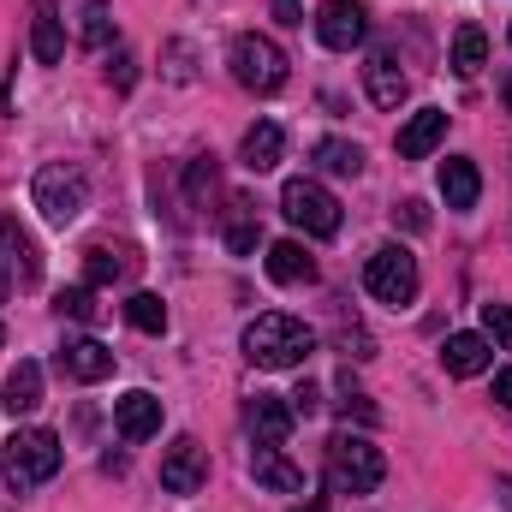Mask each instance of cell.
Masks as SVG:
<instances>
[{
    "label": "cell",
    "mask_w": 512,
    "mask_h": 512,
    "mask_svg": "<svg viewBox=\"0 0 512 512\" xmlns=\"http://www.w3.org/2000/svg\"><path fill=\"white\" fill-rule=\"evenodd\" d=\"M185 185H191V197L215 191V155H197V161H191V173H185Z\"/></svg>",
    "instance_id": "cell-31"
},
{
    "label": "cell",
    "mask_w": 512,
    "mask_h": 512,
    "mask_svg": "<svg viewBox=\"0 0 512 512\" xmlns=\"http://www.w3.org/2000/svg\"><path fill=\"white\" fill-rule=\"evenodd\" d=\"M131 78H137V72H131V54H120V60H114V84L131 90Z\"/></svg>",
    "instance_id": "cell-37"
},
{
    "label": "cell",
    "mask_w": 512,
    "mask_h": 512,
    "mask_svg": "<svg viewBox=\"0 0 512 512\" xmlns=\"http://www.w3.org/2000/svg\"><path fill=\"white\" fill-rule=\"evenodd\" d=\"M114 423H120V435H126L131 447H137V441H155V435H161V399L143 393V387H131V393L114 399Z\"/></svg>",
    "instance_id": "cell-11"
},
{
    "label": "cell",
    "mask_w": 512,
    "mask_h": 512,
    "mask_svg": "<svg viewBox=\"0 0 512 512\" xmlns=\"http://www.w3.org/2000/svg\"><path fill=\"white\" fill-rule=\"evenodd\" d=\"M36 280H42V256H36V245L18 233L12 215H0V298H12L18 286H36Z\"/></svg>",
    "instance_id": "cell-8"
},
{
    "label": "cell",
    "mask_w": 512,
    "mask_h": 512,
    "mask_svg": "<svg viewBox=\"0 0 512 512\" xmlns=\"http://www.w3.org/2000/svg\"><path fill=\"white\" fill-rule=\"evenodd\" d=\"M483 66H489V36H483L477 24H465V30L453 36V72H459V78H477Z\"/></svg>",
    "instance_id": "cell-26"
},
{
    "label": "cell",
    "mask_w": 512,
    "mask_h": 512,
    "mask_svg": "<svg viewBox=\"0 0 512 512\" xmlns=\"http://www.w3.org/2000/svg\"><path fill=\"white\" fill-rule=\"evenodd\" d=\"M298 512H328V507H322V501H304V507H298Z\"/></svg>",
    "instance_id": "cell-40"
},
{
    "label": "cell",
    "mask_w": 512,
    "mask_h": 512,
    "mask_svg": "<svg viewBox=\"0 0 512 512\" xmlns=\"http://www.w3.org/2000/svg\"><path fill=\"white\" fill-rule=\"evenodd\" d=\"M256 239H262L256 203H251V197H227V251H233V256H251Z\"/></svg>",
    "instance_id": "cell-23"
},
{
    "label": "cell",
    "mask_w": 512,
    "mask_h": 512,
    "mask_svg": "<svg viewBox=\"0 0 512 512\" xmlns=\"http://www.w3.org/2000/svg\"><path fill=\"white\" fill-rule=\"evenodd\" d=\"M441 137H447V114H441V108L411 114V120L399 126V161H423V155H435Z\"/></svg>",
    "instance_id": "cell-17"
},
{
    "label": "cell",
    "mask_w": 512,
    "mask_h": 512,
    "mask_svg": "<svg viewBox=\"0 0 512 512\" xmlns=\"http://www.w3.org/2000/svg\"><path fill=\"white\" fill-rule=\"evenodd\" d=\"M399 221H405L411 233H423V227H429V209H423V203H399Z\"/></svg>",
    "instance_id": "cell-35"
},
{
    "label": "cell",
    "mask_w": 512,
    "mask_h": 512,
    "mask_svg": "<svg viewBox=\"0 0 512 512\" xmlns=\"http://www.w3.org/2000/svg\"><path fill=\"white\" fill-rule=\"evenodd\" d=\"M280 215H286L298 233H310V239H334V233H340V203H334V191L316 185V179H286V185H280Z\"/></svg>",
    "instance_id": "cell-5"
},
{
    "label": "cell",
    "mask_w": 512,
    "mask_h": 512,
    "mask_svg": "<svg viewBox=\"0 0 512 512\" xmlns=\"http://www.w3.org/2000/svg\"><path fill=\"white\" fill-rule=\"evenodd\" d=\"M340 411H346V423H352V417H358V423H376V417H382L364 393H346V399H340Z\"/></svg>",
    "instance_id": "cell-32"
},
{
    "label": "cell",
    "mask_w": 512,
    "mask_h": 512,
    "mask_svg": "<svg viewBox=\"0 0 512 512\" xmlns=\"http://www.w3.org/2000/svg\"><path fill=\"white\" fill-rule=\"evenodd\" d=\"M126 274V256H114V251H84V286L96 292V286H114Z\"/></svg>",
    "instance_id": "cell-28"
},
{
    "label": "cell",
    "mask_w": 512,
    "mask_h": 512,
    "mask_svg": "<svg viewBox=\"0 0 512 512\" xmlns=\"http://www.w3.org/2000/svg\"><path fill=\"white\" fill-rule=\"evenodd\" d=\"M382 477H387V459L370 435H352V429H346V435L328 441V483H334L340 495H370Z\"/></svg>",
    "instance_id": "cell-2"
},
{
    "label": "cell",
    "mask_w": 512,
    "mask_h": 512,
    "mask_svg": "<svg viewBox=\"0 0 512 512\" xmlns=\"http://www.w3.org/2000/svg\"><path fill=\"white\" fill-rule=\"evenodd\" d=\"M441 364H447V376L471 382V376L495 370V340H489V334H453V340L441 346Z\"/></svg>",
    "instance_id": "cell-12"
},
{
    "label": "cell",
    "mask_w": 512,
    "mask_h": 512,
    "mask_svg": "<svg viewBox=\"0 0 512 512\" xmlns=\"http://www.w3.org/2000/svg\"><path fill=\"white\" fill-rule=\"evenodd\" d=\"M245 417H251V435H256V441H268V447H280V441L292 435V417H298V411H292V405H286L280 393H256V399H251V411H245Z\"/></svg>",
    "instance_id": "cell-19"
},
{
    "label": "cell",
    "mask_w": 512,
    "mask_h": 512,
    "mask_svg": "<svg viewBox=\"0 0 512 512\" xmlns=\"http://www.w3.org/2000/svg\"><path fill=\"white\" fill-rule=\"evenodd\" d=\"M507 42H512V30H507Z\"/></svg>",
    "instance_id": "cell-42"
},
{
    "label": "cell",
    "mask_w": 512,
    "mask_h": 512,
    "mask_svg": "<svg viewBox=\"0 0 512 512\" xmlns=\"http://www.w3.org/2000/svg\"><path fill=\"white\" fill-rule=\"evenodd\" d=\"M60 459L66 453H60V435L54 429H12V441H6V483H12V495L48 483L60 471Z\"/></svg>",
    "instance_id": "cell-3"
},
{
    "label": "cell",
    "mask_w": 512,
    "mask_h": 512,
    "mask_svg": "<svg viewBox=\"0 0 512 512\" xmlns=\"http://www.w3.org/2000/svg\"><path fill=\"white\" fill-rule=\"evenodd\" d=\"M251 477L262 489H274V495H304V471H298L280 447H268V441L251 447Z\"/></svg>",
    "instance_id": "cell-14"
},
{
    "label": "cell",
    "mask_w": 512,
    "mask_h": 512,
    "mask_svg": "<svg viewBox=\"0 0 512 512\" xmlns=\"http://www.w3.org/2000/svg\"><path fill=\"white\" fill-rule=\"evenodd\" d=\"M495 489H501V507L512 512V477H501V483H495Z\"/></svg>",
    "instance_id": "cell-38"
},
{
    "label": "cell",
    "mask_w": 512,
    "mask_h": 512,
    "mask_svg": "<svg viewBox=\"0 0 512 512\" xmlns=\"http://www.w3.org/2000/svg\"><path fill=\"white\" fill-rule=\"evenodd\" d=\"M441 197H447V209H477V197H483V173H477V161L447 155V161H441Z\"/></svg>",
    "instance_id": "cell-18"
},
{
    "label": "cell",
    "mask_w": 512,
    "mask_h": 512,
    "mask_svg": "<svg viewBox=\"0 0 512 512\" xmlns=\"http://www.w3.org/2000/svg\"><path fill=\"white\" fill-rule=\"evenodd\" d=\"M483 334H489L501 352H512V304H483Z\"/></svg>",
    "instance_id": "cell-29"
},
{
    "label": "cell",
    "mask_w": 512,
    "mask_h": 512,
    "mask_svg": "<svg viewBox=\"0 0 512 512\" xmlns=\"http://www.w3.org/2000/svg\"><path fill=\"white\" fill-rule=\"evenodd\" d=\"M364 90H370L376 108H399V102H405L411 84H405V72H399V60H393L387 48H376V54L364 60Z\"/></svg>",
    "instance_id": "cell-15"
},
{
    "label": "cell",
    "mask_w": 512,
    "mask_h": 512,
    "mask_svg": "<svg viewBox=\"0 0 512 512\" xmlns=\"http://www.w3.org/2000/svg\"><path fill=\"white\" fill-rule=\"evenodd\" d=\"M495 405H512V370H495Z\"/></svg>",
    "instance_id": "cell-36"
},
{
    "label": "cell",
    "mask_w": 512,
    "mask_h": 512,
    "mask_svg": "<svg viewBox=\"0 0 512 512\" xmlns=\"http://www.w3.org/2000/svg\"><path fill=\"white\" fill-rule=\"evenodd\" d=\"M316 405H322V387H316V382H304L298 393H292V411H304V417H310Z\"/></svg>",
    "instance_id": "cell-34"
},
{
    "label": "cell",
    "mask_w": 512,
    "mask_h": 512,
    "mask_svg": "<svg viewBox=\"0 0 512 512\" xmlns=\"http://www.w3.org/2000/svg\"><path fill=\"white\" fill-rule=\"evenodd\" d=\"M501 96H507V108H512V72H507V78H501Z\"/></svg>",
    "instance_id": "cell-39"
},
{
    "label": "cell",
    "mask_w": 512,
    "mask_h": 512,
    "mask_svg": "<svg viewBox=\"0 0 512 512\" xmlns=\"http://www.w3.org/2000/svg\"><path fill=\"white\" fill-rule=\"evenodd\" d=\"M227 66H233V78H239L245 90H256V96H274V90L286 84V54H280L268 36H256V30L233 36V48H227Z\"/></svg>",
    "instance_id": "cell-6"
},
{
    "label": "cell",
    "mask_w": 512,
    "mask_h": 512,
    "mask_svg": "<svg viewBox=\"0 0 512 512\" xmlns=\"http://www.w3.org/2000/svg\"><path fill=\"white\" fill-rule=\"evenodd\" d=\"M209 483V453L191 441V435H179L167 453H161V489L167 495H197Z\"/></svg>",
    "instance_id": "cell-9"
},
{
    "label": "cell",
    "mask_w": 512,
    "mask_h": 512,
    "mask_svg": "<svg viewBox=\"0 0 512 512\" xmlns=\"http://www.w3.org/2000/svg\"><path fill=\"white\" fill-rule=\"evenodd\" d=\"M0 405H6L12 417H30V411L42 405V364H30V358H24V364L6 376V399H0Z\"/></svg>",
    "instance_id": "cell-25"
},
{
    "label": "cell",
    "mask_w": 512,
    "mask_h": 512,
    "mask_svg": "<svg viewBox=\"0 0 512 512\" xmlns=\"http://www.w3.org/2000/svg\"><path fill=\"white\" fill-rule=\"evenodd\" d=\"M364 30H370V18H364L358 0H328V6L316 12V36H322V48H334V54H352V48L364 42Z\"/></svg>",
    "instance_id": "cell-10"
},
{
    "label": "cell",
    "mask_w": 512,
    "mask_h": 512,
    "mask_svg": "<svg viewBox=\"0 0 512 512\" xmlns=\"http://www.w3.org/2000/svg\"><path fill=\"white\" fill-rule=\"evenodd\" d=\"M0 340H6V322H0Z\"/></svg>",
    "instance_id": "cell-41"
},
{
    "label": "cell",
    "mask_w": 512,
    "mask_h": 512,
    "mask_svg": "<svg viewBox=\"0 0 512 512\" xmlns=\"http://www.w3.org/2000/svg\"><path fill=\"white\" fill-rule=\"evenodd\" d=\"M280 149H286V137H280L274 120H256V126L245 131V143H239V155H245V167H251V173L280 167Z\"/></svg>",
    "instance_id": "cell-22"
},
{
    "label": "cell",
    "mask_w": 512,
    "mask_h": 512,
    "mask_svg": "<svg viewBox=\"0 0 512 512\" xmlns=\"http://www.w3.org/2000/svg\"><path fill=\"white\" fill-rule=\"evenodd\" d=\"M310 161H316L322 173H340V179H358V173H364V149H358L352 137H322V143L310 149Z\"/></svg>",
    "instance_id": "cell-24"
},
{
    "label": "cell",
    "mask_w": 512,
    "mask_h": 512,
    "mask_svg": "<svg viewBox=\"0 0 512 512\" xmlns=\"http://www.w3.org/2000/svg\"><path fill=\"white\" fill-rule=\"evenodd\" d=\"M30 197H36V209H42V221H54V227H72L84 209H90V179L72 167V161H48L42 173H36V185H30Z\"/></svg>",
    "instance_id": "cell-4"
},
{
    "label": "cell",
    "mask_w": 512,
    "mask_h": 512,
    "mask_svg": "<svg viewBox=\"0 0 512 512\" xmlns=\"http://www.w3.org/2000/svg\"><path fill=\"white\" fill-rule=\"evenodd\" d=\"M60 370H66L72 382H84V387L108 382V376H114V352H108L102 340L84 334V340H66V346H60Z\"/></svg>",
    "instance_id": "cell-13"
},
{
    "label": "cell",
    "mask_w": 512,
    "mask_h": 512,
    "mask_svg": "<svg viewBox=\"0 0 512 512\" xmlns=\"http://www.w3.org/2000/svg\"><path fill=\"white\" fill-rule=\"evenodd\" d=\"M262 268H268V280H280V286H304V280H316V262H310V251H304L298 239H280V245H268Z\"/></svg>",
    "instance_id": "cell-20"
},
{
    "label": "cell",
    "mask_w": 512,
    "mask_h": 512,
    "mask_svg": "<svg viewBox=\"0 0 512 512\" xmlns=\"http://www.w3.org/2000/svg\"><path fill=\"white\" fill-rule=\"evenodd\" d=\"M30 54H36V66H60V54H66L60 12L48 0H36V18H30Z\"/></svg>",
    "instance_id": "cell-21"
},
{
    "label": "cell",
    "mask_w": 512,
    "mask_h": 512,
    "mask_svg": "<svg viewBox=\"0 0 512 512\" xmlns=\"http://www.w3.org/2000/svg\"><path fill=\"white\" fill-rule=\"evenodd\" d=\"M364 286H370V298H382V304H411L417 298V286H423V274H417V256L405 251V245H382V251H370L364 262Z\"/></svg>",
    "instance_id": "cell-7"
},
{
    "label": "cell",
    "mask_w": 512,
    "mask_h": 512,
    "mask_svg": "<svg viewBox=\"0 0 512 512\" xmlns=\"http://www.w3.org/2000/svg\"><path fill=\"white\" fill-rule=\"evenodd\" d=\"M310 352H316V334L298 316L268 310V316H256L251 328H245V358H251L256 370H298Z\"/></svg>",
    "instance_id": "cell-1"
},
{
    "label": "cell",
    "mask_w": 512,
    "mask_h": 512,
    "mask_svg": "<svg viewBox=\"0 0 512 512\" xmlns=\"http://www.w3.org/2000/svg\"><path fill=\"white\" fill-rule=\"evenodd\" d=\"M66 18H72V36L84 48H108L114 42V6L108 0H66Z\"/></svg>",
    "instance_id": "cell-16"
},
{
    "label": "cell",
    "mask_w": 512,
    "mask_h": 512,
    "mask_svg": "<svg viewBox=\"0 0 512 512\" xmlns=\"http://www.w3.org/2000/svg\"><path fill=\"white\" fill-rule=\"evenodd\" d=\"M60 310L78 316V322H96V292L90 286H72V292H60Z\"/></svg>",
    "instance_id": "cell-30"
},
{
    "label": "cell",
    "mask_w": 512,
    "mask_h": 512,
    "mask_svg": "<svg viewBox=\"0 0 512 512\" xmlns=\"http://www.w3.org/2000/svg\"><path fill=\"white\" fill-rule=\"evenodd\" d=\"M268 6H274V18H280L286 30H298V24H304V6H298V0H268Z\"/></svg>",
    "instance_id": "cell-33"
},
{
    "label": "cell",
    "mask_w": 512,
    "mask_h": 512,
    "mask_svg": "<svg viewBox=\"0 0 512 512\" xmlns=\"http://www.w3.org/2000/svg\"><path fill=\"white\" fill-rule=\"evenodd\" d=\"M126 322L137 334H167V304L155 292H131L126 298Z\"/></svg>",
    "instance_id": "cell-27"
}]
</instances>
